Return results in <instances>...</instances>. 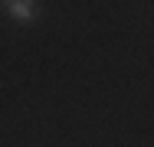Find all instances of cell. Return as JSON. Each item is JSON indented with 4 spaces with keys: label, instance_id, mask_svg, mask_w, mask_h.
I'll list each match as a JSON object with an SVG mask.
<instances>
[{
    "label": "cell",
    "instance_id": "cell-1",
    "mask_svg": "<svg viewBox=\"0 0 154 147\" xmlns=\"http://www.w3.org/2000/svg\"><path fill=\"white\" fill-rule=\"evenodd\" d=\"M0 7H3L7 16H13L20 23H33L39 16V3H33V0H3Z\"/></svg>",
    "mask_w": 154,
    "mask_h": 147
}]
</instances>
